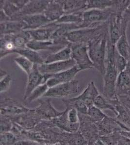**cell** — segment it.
<instances>
[{"instance_id":"e0dca14e","label":"cell","mask_w":130,"mask_h":145,"mask_svg":"<svg viewBox=\"0 0 130 145\" xmlns=\"http://www.w3.org/2000/svg\"><path fill=\"white\" fill-rule=\"evenodd\" d=\"M130 92V71L127 67L119 74L116 82V93L125 94Z\"/></svg>"},{"instance_id":"ac0fdd59","label":"cell","mask_w":130,"mask_h":145,"mask_svg":"<svg viewBox=\"0 0 130 145\" xmlns=\"http://www.w3.org/2000/svg\"><path fill=\"white\" fill-rule=\"evenodd\" d=\"M115 106L117 115L115 119L125 126L130 131V111L120 104L118 99L111 100Z\"/></svg>"},{"instance_id":"1f68e13d","label":"cell","mask_w":130,"mask_h":145,"mask_svg":"<svg viewBox=\"0 0 130 145\" xmlns=\"http://www.w3.org/2000/svg\"><path fill=\"white\" fill-rule=\"evenodd\" d=\"M87 115L96 122H101L107 117V115L104 114L102 111L94 106L88 108Z\"/></svg>"},{"instance_id":"8fae6325","label":"cell","mask_w":130,"mask_h":145,"mask_svg":"<svg viewBox=\"0 0 130 145\" xmlns=\"http://www.w3.org/2000/svg\"><path fill=\"white\" fill-rule=\"evenodd\" d=\"M20 20L24 23V31L36 30L51 23L44 14L24 16Z\"/></svg>"},{"instance_id":"d6a6232c","label":"cell","mask_w":130,"mask_h":145,"mask_svg":"<svg viewBox=\"0 0 130 145\" xmlns=\"http://www.w3.org/2000/svg\"><path fill=\"white\" fill-rule=\"evenodd\" d=\"M66 117L68 122L74 125H79V112L74 108H67Z\"/></svg>"},{"instance_id":"44dd1931","label":"cell","mask_w":130,"mask_h":145,"mask_svg":"<svg viewBox=\"0 0 130 145\" xmlns=\"http://www.w3.org/2000/svg\"><path fill=\"white\" fill-rule=\"evenodd\" d=\"M14 53H18L20 56H23L29 60L34 64H38V65L44 63V59H43L38 51L26 48L20 49H16Z\"/></svg>"},{"instance_id":"ffe728a7","label":"cell","mask_w":130,"mask_h":145,"mask_svg":"<svg viewBox=\"0 0 130 145\" xmlns=\"http://www.w3.org/2000/svg\"><path fill=\"white\" fill-rule=\"evenodd\" d=\"M71 44V43H70ZM70 44L56 53H51L44 59V63L66 61L71 59V50Z\"/></svg>"},{"instance_id":"f35d334b","label":"cell","mask_w":130,"mask_h":145,"mask_svg":"<svg viewBox=\"0 0 130 145\" xmlns=\"http://www.w3.org/2000/svg\"><path fill=\"white\" fill-rule=\"evenodd\" d=\"M14 145H37V143L30 141H16Z\"/></svg>"},{"instance_id":"4316f807","label":"cell","mask_w":130,"mask_h":145,"mask_svg":"<svg viewBox=\"0 0 130 145\" xmlns=\"http://www.w3.org/2000/svg\"><path fill=\"white\" fill-rule=\"evenodd\" d=\"M94 106L100 110H110L117 116V113L115 107L113 104L110 100L106 98L104 95L100 94L96 98L94 101Z\"/></svg>"},{"instance_id":"7bdbcfd3","label":"cell","mask_w":130,"mask_h":145,"mask_svg":"<svg viewBox=\"0 0 130 145\" xmlns=\"http://www.w3.org/2000/svg\"><path fill=\"white\" fill-rule=\"evenodd\" d=\"M93 145H106L99 138L93 143Z\"/></svg>"},{"instance_id":"c3c4849f","label":"cell","mask_w":130,"mask_h":145,"mask_svg":"<svg viewBox=\"0 0 130 145\" xmlns=\"http://www.w3.org/2000/svg\"></svg>"},{"instance_id":"bcb514c9","label":"cell","mask_w":130,"mask_h":145,"mask_svg":"<svg viewBox=\"0 0 130 145\" xmlns=\"http://www.w3.org/2000/svg\"><path fill=\"white\" fill-rule=\"evenodd\" d=\"M61 145L59 143H57L54 144H53V145Z\"/></svg>"},{"instance_id":"277c9868","label":"cell","mask_w":130,"mask_h":145,"mask_svg":"<svg viewBox=\"0 0 130 145\" xmlns=\"http://www.w3.org/2000/svg\"><path fill=\"white\" fill-rule=\"evenodd\" d=\"M108 24V22L94 28H86L74 30L68 33L67 38L73 44H86L99 35Z\"/></svg>"},{"instance_id":"8d00e7d4","label":"cell","mask_w":130,"mask_h":145,"mask_svg":"<svg viewBox=\"0 0 130 145\" xmlns=\"http://www.w3.org/2000/svg\"><path fill=\"white\" fill-rule=\"evenodd\" d=\"M0 18H1V23L2 22H8L11 20V18L8 17L5 13L4 12L3 10L0 9Z\"/></svg>"},{"instance_id":"d590c367","label":"cell","mask_w":130,"mask_h":145,"mask_svg":"<svg viewBox=\"0 0 130 145\" xmlns=\"http://www.w3.org/2000/svg\"><path fill=\"white\" fill-rule=\"evenodd\" d=\"M12 81V78L11 76L7 74L3 78L1 79L0 81V91L1 93L6 92L8 91Z\"/></svg>"},{"instance_id":"9a60e30c","label":"cell","mask_w":130,"mask_h":145,"mask_svg":"<svg viewBox=\"0 0 130 145\" xmlns=\"http://www.w3.org/2000/svg\"><path fill=\"white\" fill-rule=\"evenodd\" d=\"M99 95V91L95 83L93 81H91L88 84L83 92L79 95L76 96V98L84 101L89 108L94 106L95 100Z\"/></svg>"},{"instance_id":"4fadbf2b","label":"cell","mask_w":130,"mask_h":145,"mask_svg":"<svg viewBox=\"0 0 130 145\" xmlns=\"http://www.w3.org/2000/svg\"><path fill=\"white\" fill-rule=\"evenodd\" d=\"M57 26V24L51 22L38 29L29 30L28 31L31 35L32 40L36 41H48L51 39L52 35Z\"/></svg>"},{"instance_id":"484cf974","label":"cell","mask_w":130,"mask_h":145,"mask_svg":"<svg viewBox=\"0 0 130 145\" xmlns=\"http://www.w3.org/2000/svg\"><path fill=\"white\" fill-rule=\"evenodd\" d=\"M84 12H80L75 13L65 14L56 22H54L55 24H82L83 22L82 14Z\"/></svg>"},{"instance_id":"9c48e42d","label":"cell","mask_w":130,"mask_h":145,"mask_svg":"<svg viewBox=\"0 0 130 145\" xmlns=\"http://www.w3.org/2000/svg\"><path fill=\"white\" fill-rule=\"evenodd\" d=\"M75 65V61L71 59L66 61L43 63L38 65V70L42 74L53 75L69 69Z\"/></svg>"},{"instance_id":"5b68a950","label":"cell","mask_w":130,"mask_h":145,"mask_svg":"<svg viewBox=\"0 0 130 145\" xmlns=\"http://www.w3.org/2000/svg\"><path fill=\"white\" fill-rule=\"evenodd\" d=\"M71 50V59L76 63V65L81 71L90 69L94 68L89 54L88 44H70Z\"/></svg>"},{"instance_id":"d4e9b609","label":"cell","mask_w":130,"mask_h":145,"mask_svg":"<svg viewBox=\"0 0 130 145\" xmlns=\"http://www.w3.org/2000/svg\"><path fill=\"white\" fill-rule=\"evenodd\" d=\"M117 1L115 0H88L85 11L92 9L104 10L114 7Z\"/></svg>"},{"instance_id":"836d02e7","label":"cell","mask_w":130,"mask_h":145,"mask_svg":"<svg viewBox=\"0 0 130 145\" xmlns=\"http://www.w3.org/2000/svg\"><path fill=\"white\" fill-rule=\"evenodd\" d=\"M16 142V138L13 134L9 132L1 133V145H14Z\"/></svg>"},{"instance_id":"52a82bcc","label":"cell","mask_w":130,"mask_h":145,"mask_svg":"<svg viewBox=\"0 0 130 145\" xmlns=\"http://www.w3.org/2000/svg\"><path fill=\"white\" fill-rule=\"evenodd\" d=\"M52 76V74H42L38 70V64H34L33 70L30 74L28 76V80L24 94V100H26L36 88L42 84H46Z\"/></svg>"},{"instance_id":"cb8c5ba5","label":"cell","mask_w":130,"mask_h":145,"mask_svg":"<svg viewBox=\"0 0 130 145\" xmlns=\"http://www.w3.org/2000/svg\"><path fill=\"white\" fill-rule=\"evenodd\" d=\"M0 44L1 60L8 55L14 53V51L16 50L13 43L7 35L1 36Z\"/></svg>"},{"instance_id":"7dc6e473","label":"cell","mask_w":130,"mask_h":145,"mask_svg":"<svg viewBox=\"0 0 130 145\" xmlns=\"http://www.w3.org/2000/svg\"><path fill=\"white\" fill-rule=\"evenodd\" d=\"M68 145V144H63V145Z\"/></svg>"},{"instance_id":"2e32d148","label":"cell","mask_w":130,"mask_h":145,"mask_svg":"<svg viewBox=\"0 0 130 145\" xmlns=\"http://www.w3.org/2000/svg\"><path fill=\"white\" fill-rule=\"evenodd\" d=\"M24 23L22 20L8 21L0 24L1 36L15 35L24 31Z\"/></svg>"},{"instance_id":"5bb4252c","label":"cell","mask_w":130,"mask_h":145,"mask_svg":"<svg viewBox=\"0 0 130 145\" xmlns=\"http://www.w3.org/2000/svg\"><path fill=\"white\" fill-rule=\"evenodd\" d=\"M43 14L51 22H56L65 14L62 1H50Z\"/></svg>"},{"instance_id":"ba28073f","label":"cell","mask_w":130,"mask_h":145,"mask_svg":"<svg viewBox=\"0 0 130 145\" xmlns=\"http://www.w3.org/2000/svg\"><path fill=\"white\" fill-rule=\"evenodd\" d=\"M50 1H30L23 8L12 18V21H20L23 17L43 14Z\"/></svg>"},{"instance_id":"ee69618b","label":"cell","mask_w":130,"mask_h":145,"mask_svg":"<svg viewBox=\"0 0 130 145\" xmlns=\"http://www.w3.org/2000/svg\"><path fill=\"white\" fill-rule=\"evenodd\" d=\"M127 68L130 70V61L128 62V65H127Z\"/></svg>"},{"instance_id":"603a6c76","label":"cell","mask_w":130,"mask_h":145,"mask_svg":"<svg viewBox=\"0 0 130 145\" xmlns=\"http://www.w3.org/2000/svg\"><path fill=\"white\" fill-rule=\"evenodd\" d=\"M115 48L118 53L130 61V45L127 39V34L124 33L115 44Z\"/></svg>"},{"instance_id":"f1b7e54d","label":"cell","mask_w":130,"mask_h":145,"mask_svg":"<svg viewBox=\"0 0 130 145\" xmlns=\"http://www.w3.org/2000/svg\"><path fill=\"white\" fill-rule=\"evenodd\" d=\"M49 88L46 84H42L36 88L26 99L27 103L30 104L33 101L43 97Z\"/></svg>"},{"instance_id":"74e56055","label":"cell","mask_w":130,"mask_h":145,"mask_svg":"<svg viewBox=\"0 0 130 145\" xmlns=\"http://www.w3.org/2000/svg\"><path fill=\"white\" fill-rule=\"evenodd\" d=\"M117 145H130V140L127 137L121 135V137L119 140Z\"/></svg>"},{"instance_id":"60d3db41","label":"cell","mask_w":130,"mask_h":145,"mask_svg":"<svg viewBox=\"0 0 130 145\" xmlns=\"http://www.w3.org/2000/svg\"><path fill=\"white\" fill-rule=\"evenodd\" d=\"M120 133L122 136L127 137L130 140V131H120Z\"/></svg>"},{"instance_id":"8992f818","label":"cell","mask_w":130,"mask_h":145,"mask_svg":"<svg viewBox=\"0 0 130 145\" xmlns=\"http://www.w3.org/2000/svg\"><path fill=\"white\" fill-rule=\"evenodd\" d=\"M80 89L81 86H79L77 80L74 79L68 82L50 88L43 97L63 98L78 94Z\"/></svg>"},{"instance_id":"d6986e66","label":"cell","mask_w":130,"mask_h":145,"mask_svg":"<svg viewBox=\"0 0 130 145\" xmlns=\"http://www.w3.org/2000/svg\"><path fill=\"white\" fill-rule=\"evenodd\" d=\"M63 7L65 14L84 12L87 7V1H62Z\"/></svg>"},{"instance_id":"e575fe53","label":"cell","mask_w":130,"mask_h":145,"mask_svg":"<svg viewBox=\"0 0 130 145\" xmlns=\"http://www.w3.org/2000/svg\"><path fill=\"white\" fill-rule=\"evenodd\" d=\"M128 61L121 56L117 51L115 53V65L119 74L123 72L127 67Z\"/></svg>"},{"instance_id":"83f0119b","label":"cell","mask_w":130,"mask_h":145,"mask_svg":"<svg viewBox=\"0 0 130 145\" xmlns=\"http://www.w3.org/2000/svg\"><path fill=\"white\" fill-rule=\"evenodd\" d=\"M0 3V9L3 10L5 14L11 19L20 10L12 1H1Z\"/></svg>"},{"instance_id":"6da1fadb","label":"cell","mask_w":130,"mask_h":145,"mask_svg":"<svg viewBox=\"0 0 130 145\" xmlns=\"http://www.w3.org/2000/svg\"><path fill=\"white\" fill-rule=\"evenodd\" d=\"M115 45L109 40L107 44L106 62V71L104 76L103 95L107 99L114 100L117 98L116 82L119 72L115 65Z\"/></svg>"},{"instance_id":"7c38bea8","label":"cell","mask_w":130,"mask_h":145,"mask_svg":"<svg viewBox=\"0 0 130 145\" xmlns=\"http://www.w3.org/2000/svg\"><path fill=\"white\" fill-rule=\"evenodd\" d=\"M27 47L35 51L49 50L52 52L51 53H54L62 50L66 46L56 43L52 40L48 41H36L32 40L27 44Z\"/></svg>"},{"instance_id":"b9f144b4","label":"cell","mask_w":130,"mask_h":145,"mask_svg":"<svg viewBox=\"0 0 130 145\" xmlns=\"http://www.w3.org/2000/svg\"><path fill=\"white\" fill-rule=\"evenodd\" d=\"M7 75V72L5 70L3 69L2 68H1V72H0V76H1V79L3 78L5 76Z\"/></svg>"},{"instance_id":"4dcf8cb0","label":"cell","mask_w":130,"mask_h":145,"mask_svg":"<svg viewBox=\"0 0 130 145\" xmlns=\"http://www.w3.org/2000/svg\"><path fill=\"white\" fill-rule=\"evenodd\" d=\"M121 137V135L120 132H115L112 134L103 135L100 139L106 145H117Z\"/></svg>"},{"instance_id":"ab89813d","label":"cell","mask_w":130,"mask_h":145,"mask_svg":"<svg viewBox=\"0 0 130 145\" xmlns=\"http://www.w3.org/2000/svg\"><path fill=\"white\" fill-rule=\"evenodd\" d=\"M123 17L125 20H127L129 22H130V5H129L128 8L124 13Z\"/></svg>"},{"instance_id":"30bf717a","label":"cell","mask_w":130,"mask_h":145,"mask_svg":"<svg viewBox=\"0 0 130 145\" xmlns=\"http://www.w3.org/2000/svg\"><path fill=\"white\" fill-rule=\"evenodd\" d=\"M80 71L81 70L75 65L69 69L53 74L46 84L50 88L59 84L68 82L74 79L76 74Z\"/></svg>"},{"instance_id":"f546056e","label":"cell","mask_w":130,"mask_h":145,"mask_svg":"<svg viewBox=\"0 0 130 145\" xmlns=\"http://www.w3.org/2000/svg\"><path fill=\"white\" fill-rule=\"evenodd\" d=\"M14 61L27 75H29L33 70L34 64L23 56H19L15 58Z\"/></svg>"},{"instance_id":"f6af8a7d","label":"cell","mask_w":130,"mask_h":145,"mask_svg":"<svg viewBox=\"0 0 130 145\" xmlns=\"http://www.w3.org/2000/svg\"><path fill=\"white\" fill-rule=\"evenodd\" d=\"M86 145H93V143H92V142H88Z\"/></svg>"},{"instance_id":"3957f363","label":"cell","mask_w":130,"mask_h":145,"mask_svg":"<svg viewBox=\"0 0 130 145\" xmlns=\"http://www.w3.org/2000/svg\"><path fill=\"white\" fill-rule=\"evenodd\" d=\"M115 11L114 7L104 10L92 9L83 12V28H94L107 22Z\"/></svg>"},{"instance_id":"7a4b0ae2","label":"cell","mask_w":130,"mask_h":145,"mask_svg":"<svg viewBox=\"0 0 130 145\" xmlns=\"http://www.w3.org/2000/svg\"><path fill=\"white\" fill-rule=\"evenodd\" d=\"M109 41L108 22L99 35L88 43V54L94 68L99 71L102 76L106 71L107 46Z\"/></svg>"},{"instance_id":"7402d4cb","label":"cell","mask_w":130,"mask_h":145,"mask_svg":"<svg viewBox=\"0 0 130 145\" xmlns=\"http://www.w3.org/2000/svg\"><path fill=\"white\" fill-rule=\"evenodd\" d=\"M16 49L24 48L32 40L31 36L28 31H22L15 35H7Z\"/></svg>"}]
</instances>
